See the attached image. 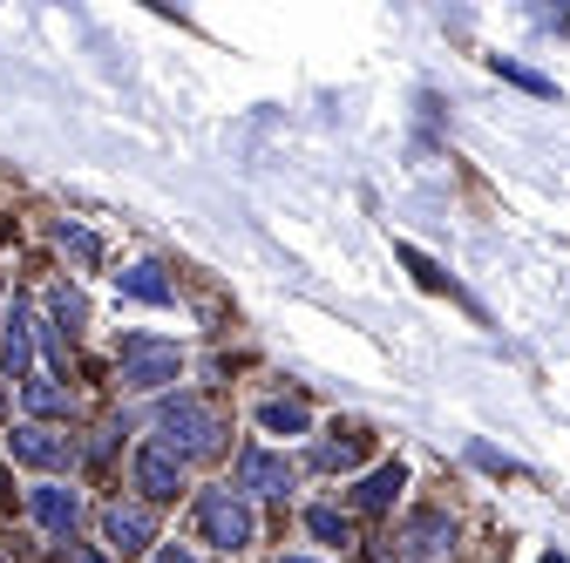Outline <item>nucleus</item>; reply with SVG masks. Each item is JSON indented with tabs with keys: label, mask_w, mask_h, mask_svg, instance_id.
I'll return each mask as SVG.
<instances>
[{
	"label": "nucleus",
	"mask_w": 570,
	"mask_h": 563,
	"mask_svg": "<svg viewBox=\"0 0 570 563\" xmlns=\"http://www.w3.org/2000/svg\"><path fill=\"white\" fill-rule=\"evenodd\" d=\"M8 333H0V367H8V381H28V360H35V333H28V313L14 306L8 319H0Z\"/></svg>",
	"instance_id": "9d476101"
},
{
	"label": "nucleus",
	"mask_w": 570,
	"mask_h": 563,
	"mask_svg": "<svg viewBox=\"0 0 570 563\" xmlns=\"http://www.w3.org/2000/svg\"><path fill=\"white\" fill-rule=\"evenodd\" d=\"M8 455H14L21 468H61L76 448H68V435H48V428H14V435H8Z\"/></svg>",
	"instance_id": "6e6552de"
},
{
	"label": "nucleus",
	"mask_w": 570,
	"mask_h": 563,
	"mask_svg": "<svg viewBox=\"0 0 570 563\" xmlns=\"http://www.w3.org/2000/svg\"><path fill=\"white\" fill-rule=\"evenodd\" d=\"M285 488H293V462L245 442L238 448V496H285Z\"/></svg>",
	"instance_id": "20e7f679"
},
{
	"label": "nucleus",
	"mask_w": 570,
	"mask_h": 563,
	"mask_svg": "<svg viewBox=\"0 0 570 563\" xmlns=\"http://www.w3.org/2000/svg\"><path fill=\"white\" fill-rule=\"evenodd\" d=\"M21 394H28V414H35V428H41V421H68V414H76V394H68L61 381H28Z\"/></svg>",
	"instance_id": "f8f14e48"
},
{
	"label": "nucleus",
	"mask_w": 570,
	"mask_h": 563,
	"mask_svg": "<svg viewBox=\"0 0 570 563\" xmlns=\"http://www.w3.org/2000/svg\"><path fill=\"white\" fill-rule=\"evenodd\" d=\"M136 488H142V503H177V488H184V462L164 455L157 442L150 448H136Z\"/></svg>",
	"instance_id": "39448f33"
},
{
	"label": "nucleus",
	"mask_w": 570,
	"mask_h": 563,
	"mask_svg": "<svg viewBox=\"0 0 570 563\" xmlns=\"http://www.w3.org/2000/svg\"><path fill=\"white\" fill-rule=\"evenodd\" d=\"M116 286H122V299H142V306H170L177 299L164 265H129V271H116Z\"/></svg>",
	"instance_id": "9b49d317"
},
{
	"label": "nucleus",
	"mask_w": 570,
	"mask_h": 563,
	"mask_svg": "<svg viewBox=\"0 0 570 563\" xmlns=\"http://www.w3.org/2000/svg\"><path fill=\"white\" fill-rule=\"evenodd\" d=\"M543 563H570V556H557V550H550V556H543Z\"/></svg>",
	"instance_id": "aec40b11"
},
{
	"label": "nucleus",
	"mask_w": 570,
	"mask_h": 563,
	"mask_svg": "<svg viewBox=\"0 0 570 563\" xmlns=\"http://www.w3.org/2000/svg\"><path fill=\"white\" fill-rule=\"evenodd\" d=\"M218 442H225V421L210 414L197 394L164 401V414H157V448H164V455L197 462V455H218Z\"/></svg>",
	"instance_id": "f257e3e1"
},
{
	"label": "nucleus",
	"mask_w": 570,
	"mask_h": 563,
	"mask_svg": "<svg viewBox=\"0 0 570 563\" xmlns=\"http://www.w3.org/2000/svg\"><path fill=\"white\" fill-rule=\"evenodd\" d=\"M102 536H109L122 556H136V550L157 543V523H150V510H142V503H109V510H102Z\"/></svg>",
	"instance_id": "423d86ee"
},
{
	"label": "nucleus",
	"mask_w": 570,
	"mask_h": 563,
	"mask_svg": "<svg viewBox=\"0 0 570 563\" xmlns=\"http://www.w3.org/2000/svg\"><path fill=\"white\" fill-rule=\"evenodd\" d=\"M495 76H510L517 89H530V96H550V82L543 76H530V68H517V61H503V55H495Z\"/></svg>",
	"instance_id": "f3484780"
},
{
	"label": "nucleus",
	"mask_w": 570,
	"mask_h": 563,
	"mask_svg": "<svg viewBox=\"0 0 570 563\" xmlns=\"http://www.w3.org/2000/svg\"><path fill=\"white\" fill-rule=\"evenodd\" d=\"M401 488H407V468H401V462H381L361 488H353V510L381 516V510H394V503H401Z\"/></svg>",
	"instance_id": "1a4fd4ad"
},
{
	"label": "nucleus",
	"mask_w": 570,
	"mask_h": 563,
	"mask_svg": "<svg viewBox=\"0 0 570 563\" xmlns=\"http://www.w3.org/2000/svg\"><path fill=\"white\" fill-rule=\"evenodd\" d=\"M0 414H8V394H0Z\"/></svg>",
	"instance_id": "4be33fe9"
},
{
	"label": "nucleus",
	"mask_w": 570,
	"mask_h": 563,
	"mask_svg": "<svg viewBox=\"0 0 570 563\" xmlns=\"http://www.w3.org/2000/svg\"><path fill=\"white\" fill-rule=\"evenodd\" d=\"M197 530L218 550H245L252 543V503L238 496V488H204L197 496Z\"/></svg>",
	"instance_id": "7ed1b4c3"
},
{
	"label": "nucleus",
	"mask_w": 570,
	"mask_h": 563,
	"mask_svg": "<svg viewBox=\"0 0 570 563\" xmlns=\"http://www.w3.org/2000/svg\"><path fill=\"white\" fill-rule=\"evenodd\" d=\"M28 510H35V523H41L48 536H76V523H82V496H76V488H55V482L35 488Z\"/></svg>",
	"instance_id": "0eeeda50"
},
{
	"label": "nucleus",
	"mask_w": 570,
	"mask_h": 563,
	"mask_svg": "<svg viewBox=\"0 0 570 563\" xmlns=\"http://www.w3.org/2000/svg\"><path fill=\"white\" fill-rule=\"evenodd\" d=\"M306 530H313L320 543H346V516H340V510H306Z\"/></svg>",
	"instance_id": "2eb2a0df"
},
{
	"label": "nucleus",
	"mask_w": 570,
	"mask_h": 563,
	"mask_svg": "<svg viewBox=\"0 0 570 563\" xmlns=\"http://www.w3.org/2000/svg\"><path fill=\"white\" fill-rule=\"evenodd\" d=\"M374 448V435H361V428H346L340 442H320V468H353V462H361Z\"/></svg>",
	"instance_id": "4468645a"
},
{
	"label": "nucleus",
	"mask_w": 570,
	"mask_h": 563,
	"mask_svg": "<svg viewBox=\"0 0 570 563\" xmlns=\"http://www.w3.org/2000/svg\"><path fill=\"white\" fill-rule=\"evenodd\" d=\"M285 563H313V556H285Z\"/></svg>",
	"instance_id": "412c9836"
},
{
	"label": "nucleus",
	"mask_w": 570,
	"mask_h": 563,
	"mask_svg": "<svg viewBox=\"0 0 570 563\" xmlns=\"http://www.w3.org/2000/svg\"><path fill=\"white\" fill-rule=\"evenodd\" d=\"M164 563H197V556H190V550H177V543H170V550H164Z\"/></svg>",
	"instance_id": "a211bd4d"
},
{
	"label": "nucleus",
	"mask_w": 570,
	"mask_h": 563,
	"mask_svg": "<svg viewBox=\"0 0 570 563\" xmlns=\"http://www.w3.org/2000/svg\"><path fill=\"white\" fill-rule=\"evenodd\" d=\"M55 238H61V245H68V251H76V258H82V265H96V258H102V245H96V231H82V225H61V231H55Z\"/></svg>",
	"instance_id": "dca6fc26"
},
{
	"label": "nucleus",
	"mask_w": 570,
	"mask_h": 563,
	"mask_svg": "<svg viewBox=\"0 0 570 563\" xmlns=\"http://www.w3.org/2000/svg\"><path fill=\"white\" fill-rule=\"evenodd\" d=\"M170 381H184V354H177V346L170 339H150V333H129L122 339V387L157 394Z\"/></svg>",
	"instance_id": "f03ea898"
},
{
	"label": "nucleus",
	"mask_w": 570,
	"mask_h": 563,
	"mask_svg": "<svg viewBox=\"0 0 570 563\" xmlns=\"http://www.w3.org/2000/svg\"><path fill=\"white\" fill-rule=\"evenodd\" d=\"M76 563H109V556L102 550H76Z\"/></svg>",
	"instance_id": "6ab92c4d"
},
{
	"label": "nucleus",
	"mask_w": 570,
	"mask_h": 563,
	"mask_svg": "<svg viewBox=\"0 0 570 563\" xmlns=\"http://www.w3.org/2000/svg\"><path fill=\"white\" fill-rule=\"evenodd\" d=\"M258 428H265V435H306L313 414H306V401H265V407H258Z\"/></svg>",
	"instance_id": "ddd939ff"
}]
</instances>
